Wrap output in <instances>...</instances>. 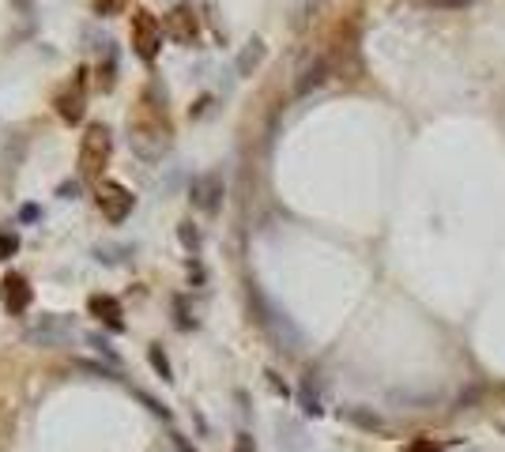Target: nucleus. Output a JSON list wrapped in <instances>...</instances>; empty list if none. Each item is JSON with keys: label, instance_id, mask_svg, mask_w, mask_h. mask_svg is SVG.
I'll return each instance as SVG.
<instances>
[{"label": "nucleus", "instance_id": "nucleus-1", "mask_svg": "<svg viewBox=\"0 0 505 452\" xmlns=\"http://www.w3.org/2000/svg\"><path fill=\"white\" fill-rule=\"evenodd\" d=\"M110 163V128L106 125H91L79 147V174L83 177H99Z\"/></svg>", "mask_w": 505, "mask_h": 452}, {"label": "nucleus", "instance_id": "nucleus-24", "mask_svg": "<svg viewBox=\"0 0 505 452\" xmlns=\"http://www.w3.org/2000/svg\"><path fill=\"white\" fill-rule=\"evenodd\" d=\"M19 4H27V0H19Z\"/></svg>", "mask_w": 505, "mask_h": 452}, {"label": "nucleus", "instance_id": "nucleus-10", "mask_svg": "<svg viewBox=\"0 0 505 452\" xmlns=\"http://www.w3.org/2000/svg\"><path fill=\"white\" fill-rule=\"evenodd\" d=\"M91 313H94L99 320H106L114 332H121V328H125V320H121V302H117V298H110V294H94V298H91Z\"/></svg>", "mask_w": 505, "mask_h": 452}, {"label": "nucleus", "instance_id": "nucleus-20", "mask_svg": "<svg viewBox=\"0 0 505 452\" xmlns=\"http://www.w3.org/2000/svg\"><path fill=\"white\" fill-rule=\"evenodd\" d=\"M57 192H61L64 200H76V196H79V181H64V185H61Z\"/></svg>", "mask_w": 505, "mask_h": 452}, {"label": "nucleus", "instance_id": "nucleus-15", "mask_svg": "<svg viewBox=\"0 0 505 452\" xmlns=\"http://www.w3.org/2000/svg\"><path fill=\"white\" fill-rule=\"evenodd\" d=\"M147 358H151V366H155V373L163 377V381H174V377H170V362H166V354L158 351V347H151Z\"/></svg>", "mask_w": 505, "mask_h": 452}, {"label": "nucleus", "instance_id": "nucleus-9", "mask_svg": "<svg viewBox=\"0 0 505 452\" xmlns=\"http://www.w3.org/2000/svg\"><path fill=\"white\" fill-rule=\"evenodd\" d=\"M83 79H76V87H68V91L64 94H57V113L64 121H72V125H76L79 117H83Z\"/></svg>", "mask_w": 505, "mask_h": 452}, {"label": "nucleus", "instance_id": "nucleus-11", "mask_svg": "<svg viewBox=\"0 0 505 452\" xmlns=\"http://www.w3.org/2000/svg\"><path fill=\"white\" fill-rule=\"evenodd\" d=\"M324 76H328V61H313L298 79V94H306V91H313L317 83H324Z\"/></svg>", "mask_w": 505, "mask_h": 452}, {"label": "nucleus", "instance_id": "nucleus-6", "mask_svg": "<svg viewBox=\"0 0 505 452\" xmlns=\"http://www.w3.org/2000/svg\"><path fill=\"white\" fill-rule=\"evenodd\" d=\"M0 294H4V305L12 313H23L30 305V298H34V294H30V287H27V279H23L19 271H8L4 282H0Z\"/></svg>", "mask_w": 505, "mask_h": 452}, {"label": "nucleus", "instance_id": "nucleus-21", "mask_svg": "<svg viewBox=\"0 0 505 452\" xmlns=\"http://www.w3.org/2000/svg\"><path fill=\"white\" fill-rule=\"evenodd\" d=\"M426 4H434V8H464V4H471V0H426Z\"/></svg>", "mask_w": 505, "mask_h": 452}, {"label": "nucleus", "instance_id": "nucleus-17", "mask_svg": "<svg viewBox=\"0 0 505 452\" xmlns=\"http://www.w3.org/2000/svg\"><path fill=\"white\" fill-rule=\"evenodd\" d=\"M15 249H19V238H15V234H0V260L15 256Z\"/></svg>", "mask_w": 505, "mask_h": 452}, {"label": "nucleus", "instance_id": "nucleus-14", "mask_svg": "<svg viewBox=\"0 0 505 452\" xmlns=\"http://www.w3.org/2000/svg\"><path fill=\"white\" fill-rule=\"evenodd\" d=\"M298 400H302V411H306V415H320V411H324V407H320V400H317V395H313V384H302V392H298Z\"/></svg>", "mask_w": 505, "mask_h": 452}, {"label": "nucleus", "instance_id": "nucleus-7", "mask_svg": "<svg viewBox=\"0 0 505 452\" xmlns=\"http://www.w3.org/2000/svg\"><path fill=\"white\" fill-rule=\"evenodd\" d=\"M68 336H72V325H68V320H61V317H42V325H38V328H30V332H27L30 343H45V347L64 343Z\"/></svg>", "mask_w": 505, "mask_h": 452}, {"label": "nucleus", "instance_id": "nucleus-22", "mask_svg": "<svg viewBox=\"0 0 505 452\" xmlns=\"http://www.w3.org/2000/svg\"><path fill=\"white\" fill-rule=\"evenodd\" d=\"M19 215H23V223H34V219H38V207H34V204H27Z\"/></svg>", "mask_w": 505, "mask_h": 452}, {"label": "nucleus", "instance_id": "nucleus-23", "mask_svg": "<svg viewBox=\"0 0 505 452\" xmlns=\"http://www.w3.org/2000/svg\"><path fill=\"white\" fill-rule=\"evenodd\" d=\"M174 445H178V452H196V449H189V441L178 438V433H174Z\"/></svg>", "mask_w": 505, "mask_h": 452}, {"label": "nucleus", "instance_id": "nucleus-4", "mask_svg": "<svg viewBox=\"0 0 505 452\" xmlns=\"http://www.w3.org/2000/svg\"><path fill=\"white\" fill-rule=\"evenodd\" d=\"M189 196L200 212L215 215L223 207V196H227V181H223V174H200V177H192Z\"/></svg>", "mask_w": 505, "mask_h": 452}, {"label": "nucleus", "instance_id": "nucleus-5", "mask_svg": "<svg viewBox=\"0 0 505 452\" xmlns=\"http://www.w3.org/2000/svg\"><path fill=\"white\" fill-rule=\"evenodd\" d=\"M170 143V132H166L163 121H136L132 125V147L140 151L143 158H158Z\"/></svg>", "mask_w": 505, "mask_h": 452}, {"label": "nucleus", "instance_id": "nucleus-8", "mask_svg": "<svg viewBox=\"0 0 505 452\" xmlns=\"http://www.w3.org/2000/svg\"><path fill=\"white\" fill-rule=\"evenodd\" d=\"M166 34H170L174 42H192V38H196V15H192V8L181 4L166 15Z\"/></svg>", "mask_w": 505, "mask_h": 452}, {"label": "nucleus", "instance_id": "nucleus-16", "mask_svg": "<svg viewBox=\"0 0 505 452\" xmlns=\"http://www.w3.org/2000/svg\"><path fill=\"white\" fill-rule=\"evenodd\" d=\"M178 238H181V245H185L189 253H196V249H200V234H196V226H192V223L178 226Z\"/></svg>", "mask_w": 505, "mask_h": 452}, {"label": "nucleus", "instance_id": "nucleus-12", "mask_svg": "<svg viewBox=\"0 0 505 452\" xmlns=\"http://www.w3.org/2000/svg\"><path fill=\"white\" fill-rule=\"evenodd\" d=\"M343 418H347V422H355V426H362V430H370V433H381L384 430V422L373 415V411H366V407H351Z\"/></svg>", "mask_w": 505, "mask_h": 452}, {"label": "nucleus", "instance_id": "nucleus-18", "mask_svg": "<svg viewBox=\"0 0 505 452\" xmlns=\"http://www.w3.org/2000/svg\"><path fill=\"white\" fill-rule=\"evenodd\" d=\"M404 452H442V449H437L434 441H422V438H419V441H411V445H407Z\"/></svg>", "mask_w": 505, "mask_h": 452}, {"label": "nucleus", "instance_id": "nucleus-2", "mask_svg": "<svg viewBox=\"0 0 505 452\" xmlns=\"http://www.w3.org/2000/svg\"><path fill=\"white\" fill-rule=\"evenodd\" d=\"M132 45L143 61H155L158 45H163V23L155 19L151 12H132Z\"/></svg>", "mask_w": 505, "mask_h": 452}, {"label": "nucleus", "instance_id": "nucleus-13", "mask_svg": "<svg viewBox=\"0 0 505 452\" xmlns=\"http://www.w3.org/2000/svg\"><path fill=\"white\" fill-rule=\"evenodd\" d=\"M260 56H264V42H260V38H253V42L242 50V56H238V72H242V76H249Z\"/></svg>", "mask_w": 505, "mask_h": 452}, {"label": "nucleus", "instance_id": "nucleus-3", "mask_svg": "<svg viewBox=\"0 0 505 452\" xmlns=\"http://www.w3.org/2000/svg\"><path fill=\"white\" fill-rule=\"evenodd\" d=\"M99 207L110 223H125L128 212L136 207V196L117 181H99Z\"/></svg>", "mask_w": 505, "mask_h": 452}, {"label": "nucleus", "instance_id": "nucleus-19", "mask_svg": "<svg viewBox=\"0 0 505 452\" xmlns=\"http://www.w3.org/2000/svg\"><path fill=\"white\" fill-rule=\"evenodd\" d=\"M234 452H256V445H253V438H249V433H238Z\"/></svg>", "mask_w": 505, "mask_h": 452}]
</instances>
